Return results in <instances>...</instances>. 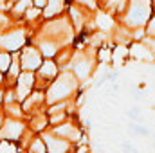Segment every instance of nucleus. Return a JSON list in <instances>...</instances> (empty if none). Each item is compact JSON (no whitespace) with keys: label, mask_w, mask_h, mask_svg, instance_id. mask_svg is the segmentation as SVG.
I'll return each instance as SVG.
<instances>
[{"label":"nucleus","mask_w":155,"mask_h":153,"mask_svg":"<svg viewBox=\"0 0 155 153\" xmlns=\"http://www.w3.org/2000/svg\"><path fill=\"white\" fill-rule=\"evenodd\" d=\"M2 85H4V74L0 72V86H2Z\"/></svg>","instance_id":"28"},{"label":"nucleus","mask_w":155,"mask_h":153,"mask_svg":"<svg viewBox=\"0 0 155 153\" xmlns=\"http://www.w3.org/2000/svg\"><path fill=\"white\" fill-rule=\"evenodd\" d=\"M25 31L24 29H11L5 31L4 34H0V50H7V52H16L25 45Z\"/></svg>","instance_id":"4"},{"label":"nucleus","mask_w":155,"mask_h":153,"mask_svg":"<svg viewBox=\"0 0 155 153\" xmlns=\"http://www.w3.org/2000/svg\"><path fill=\"white\" fill-rule=\"evenodd\" d=\"M47 124H49V119H47V117H41V115L31 121V128H33L35 132H40V130H43Z\"/></svg>","instance_id":"18"},{"label":"nucleus","mask_w":155,"mask_h":153,"mask_svg":"<svg viewBox=\"0 0 155 153\" xmlns=\"http://www.w3.org/2000/svg\"><path fill=\"white\" fill-rule=\"evenodd\" d=\"M41 139H43V142L47 146V151H51V153H63L71 148V144L65 139L54 137L52 133H45V135H41Z\"/></svg>","instance_id":"7"},{"label":"nucleus","mask_w":155,"mask_h":153,"mask_svg":"<svg viewBox=\"0 0 155 153\" xmlns=\"http://www.w3.org/2000/svg\"><path fill=\"white\" fill-rule=\"evenodd\" d=\"M11 60H13V52H7V50H0V72L5 74L9 65H11Z\"/></svg>","instance_id":"15"},{"label":"nucleus","mask_w":155,"mask_h":153,"mask_svg":"<svg viewBox=\"0 0 155 153\" xmlns=\"http://www.w3.org/2000/svg\"><path fill=\"white\" fill-rule=\"evenodd\" d=\"M27 150H29V151H36V153H45L47 151V146H45V142H43L41 137H35L33 142L27 146Z\"/></svg>","instance_id":"16"},{"label":"nucleus","mask_w":155,"mask_h":153,"mask_svg":"<svg viewBox=\"0 0 155 153\" xmlns=\"http://www.w3.org/2000/svg\"><path fill=\"white\" fill-rule=\"evenodd\" d=\"M40 15H41V9H40V7H36V5H31V7L24 13V16H25L27 20H35L36 16H40Z\"/></svg>","instance_id":"19"},{"label":"nucleus","mask_w":155,"mask_h":153,"mask_svg":"<svg viewBox=\"0 0 155 153\" xmlns=\"http://www.w3.org/2000/svg\"><path fill=\"white\" fill-rule=\"evenodd\" d=\"M4 105V88L0 86V106Z\"/></svg>","instance_id":"26"},{"label":"nucleus","mask_w":155,"mask_h":153,"mask_svg":"<svg viewBox=\"0 0 155 153\" xmlns=\"http://www.w3.org/2000/svg\"><path fill=\"white\" fill-rule=\"evenodd\" d=\"M152 50L150 49H146L144 45L141 47V45H135L134 47V56H137V58H144V60H152L153 58V54H150Z\"/></svg>","instance_id":"17"},{"label":"nucleus","mask_w":155,"mask_h":153,"mask_svg":"<svg viewBox=\"0 0 155 153\" xmlns=\"http://www.w3.org/2000/svg\"><path fill=\"white\" fill-rule=\"evenodd\" d=\"M36 85V76L33 70H22L18 77L15 79V92H16V99L22 103L35 88Z\"/></svg>","instance_id":"5"},{"label":"nucleus","mask_w":155,"mask_h":153,"mask_svg":"<svg viewBox=\"0 0 155 153\" xmlns=\"http://www.w3.org/2000/svg\"><path fill=\"white\" fill-rule=\"evenodd\" d=\"M18 58H20V67H22V70H33V72L38 70V67L41 65V61H43V56H41L40 49L33 47V45L24 47L22 52L18 54Z\"/></svg>","instance_id":"6"},{"label":"nucleus","mask_w":155,"mask_h":153,"mask_svg":"<svg viewBox=\"0 0 155 153\" xmlns=\"http://www.w3.org/2000/svg\"><path fill=\"white\" fill-rule=\"evenodd\" d=\"M7 5H13V2H9V0H0V11H2V13L7 11V9H5Z\"/></svg>","instance_id":"22"},{"label":"nucleus","mask_w":155,"mask_h":153,"mask_svg":"<svg viewBox=\"0 0 155 153\" xmlns=\"http://www.w3.org/2000/svg\"><path fill=\"white\" fill-rule=\"evenodd\" d=\"M63 2L65 0H47V4L43 7V16L45 18H52V16L60 15L61 9H63Z\"/></svg>","instance_id":"10"},{"label":"nucleus","mask_w":155,"mask_h":153,"mask_svg":"<svg viewBox=\"0 0 155 153\" xmlns=\"http://www.w3.org/2000/svg\"><path fill=\"white\" fill-rule=\"evenodd\" d=\"M146 31H148L150 36H155V16L152 18V22L148 24V29H146Z\"/></svg>","instance_id":"21"},{"label":"nucleus","mask_w":155,"mask_h":153,"mask_svg":"<svg viewBox=\"0 0 155 153\" xmlns=\"http://www.w3.org/2000/svg\"><path fill=\"white\" fill-rule=\"evenodd\" d=\"M79 4H85V5H88V7H94V0H76Z\"/></svg>","instance_id":"24"},{"label":"nucleus","mask_w":155,"mask_h":153,"mask_svg":"<svg viewBox=\"0 0 155 153\" xmlns=\"http://www.w3.org/2000/svg\"><path fill=\"white\" fill-rule=\"evenodd\" d=\"M141 36H144V29H137V33H135V40H141Z\"/></svg>","instance_id":"25"},{"label":"nucleus","mask_w":155,"mask_h":153,"mask_svg":"<svg viewBox=\"0 0 155 153\" xmlns=\"http://www.w3.org/2000/svg\"><path fill=\"white\" fill-rule=\"evenodd\" d=\"M78 86V79L74 74L71 72H61L60 76L56 77V81L51 83V86L47 88V94H45V101L49 105L52 103H58V101H65L69 96L74 94Z\"/></svg>","instance_id":"1"},{"label":"nucleus","mask_w":155,"mask_h":153,"mask_svg":"<svg viewBox=\"0 0 155 153\" xmlns=\"http://www.w3.org/2000/svg\"><path fill=\"white\" fill-rule=\"evenodd\" d=\"M99 22H101V27H103V29H108V27H110V24H112V20H110L108 16H105V15H101V16H99Z\"/></svg>","instance_id":"20"},{"label":"nucleus","mask_w":155,"mask_h":153,"mask_svg":"<svg viewBox=\"0 0 155 153\" xmlns=\"http://www.w3.org/2000/svg\"><path fill=\"white\" fill-rule=\"evenodd\" d=\"M9 2H15V0H9Z\"/></svg>","instance_id":"30"},{"label":"nucleus","mask_w":155,"mask_h":153,"mask_svg":"<svg viewBox=\"0 0 155 153\" xmlns=\"http://www.w3.org/2000/svg\"><path fill=\"white\" fill-rule=\"evenodd\" d=\"M25 133V124L16 117H4V122L0 126V141L7 142H18Z\"/></svg>","instance_id":"2"},{"label":"nucleus","mask_w":155,"mask_h":153,"mask_svg":"<svg viewBox=\"0 0 155 153\" xmlns=\"http://www.w3.org/2000/svg\"><path fill=\"white\" fill-rule=\"evenodd\" d=\"M2 122H4V114L0 112V126H2Z\"/></svg>","instance_id":"29"},{"label":"nucleus","mask_w":155,"mask_h":153,"mask_svg":"<svg viewBox=\"0 0 155 153\" xmlns=\"http://www.w3.org/2000/svg\"><path fill=\"white\" fill-rule=\"evenodd\" d=\"M150 47H152V52L155 54V36H153V40L150 41Z\"/></svg>","instance_id":"27"},{"label":"nucleus","mask_w":155,"mask_h":153,"mask_svg":"<svg viewBox=\"0 0 155 153\" xmlns=\"http://www.w3.org/2000/svg\"><path fill=\"white\" fill-rule=\"evenodd\" d=\"M54 133L60 135V137H63V139H69V141H79V130H78L74 124H69V122L56 126L54 128Z\"/></svg>","instance_id":"8"},{"label":"nucleus","mask_w":155,"mask_h":153,"mask_svg":"<svg viewBox=\"0 0 155 153\" xmlns=\"http://www.w3.org/2000/svg\"><path fill=\"white\" fill-rule=\"evenodd\" d=\"M4 110L9 117H16L20 119L24 115V108H22V103L20 101H11V103H4Z\"/></svg>","instance_id":"12"},{"label":"nucleus","mask_w":155,"mask_h":153,"mask_svg":"<svg viewBox=\"0 0 155 153\" xmlns=\"http://www.w3.org/2000/svg\"><path fill=\"white\" fill-rule=\"evenodd\" d=\"M38 49L43 58H52L58 54V45H56V41H51V40H41Z\"/></svg>","instance_id":"11"},{"label":"nucleus","mask_w":155,"mask_h":153,"mask_svg":"<svg viewBox=\"0 0 155 153\" xmlns=\"http://www.w3.org/2000/svg\"><path fill=\"white\" fill-rule=\"evenodd\" d=\"M74 70H76V74L81 77V79H85V77L90 76V72H92V63L87 61V60L74 61Z\"/></svg>","instance_id":"13"},{"label":"nucleus","mask_w":155,"mask_h":153,"mask_svg":"<svg viewBox=\"0 0 155 153\" xmlns=\"http://www.w3.org/2000/svg\"><path fill=\"white\" fill-rule=\"evenodd\" d=\"M38 76L43 77V79H54L56 74H58V65L51 60V58H47L45 61H41V65L38 67Z\"/></svg>","instance_id":"9"},{"label":"nucleus","mask_w":155,"mask_h":153,"mask_svg":"<svg viewBox=\"0 0 155 153\" xmlns=\"http://www.w3.org/2000/svg\"><path fill=\"white\" fill-rule=\"evenodd\" d=\"M150 0H130L126 22L134 27H141L150 16Z\"/></svg>","instance_id":"3"},{"label":"nucleus","mask_w":155,"mask_h":153,"mask_svg":"<svg viewBox=\"0 0 155 153\" xmlns=\"http://www.w3.org/2000/svg\"><path fill=\"white\" fill-rule=\"evenodd\" d=\"M45 4H47V0H33V5H36V7H40V9H43Z\"/></svg>","instance_id":"23"},{"label":"nucleus","mask_w":155,"mask_h":153,"mask_svg":"<svg viewBox=\"0 0 155 153\" xmlns=\"http://www.w3.org/2000/svg\"><path fill=\"white\" fill-rule=\"evenodd\" d=\"M33 5V0H15L13 2V5H11V13L13 15H24L29 7Z\"/></svg>","instance_id":"14"}]
</instances>
